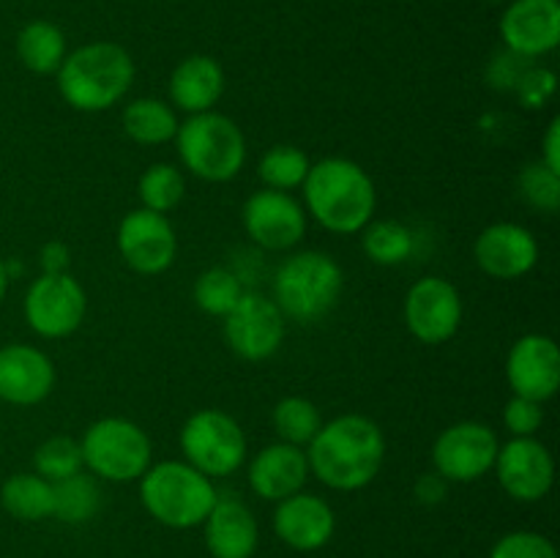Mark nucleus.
I'll return each instance as SVG.
<instances>
[{
    "instance_id": "nucleus-40",
    "label": "nucleus",
    "mask_w": 560,
    "mask_h": 558,
    "mask_svg": "<svg viewBox=\"0 0 560 558\" xmlns=\"http://www.w3.org/2000/svg\"><path fill=\"white\" fill-rule=\"evenodd\" d=\"M38 266L42 274H66L71 266V249L63 241H47L38 252Z\"/></svg>"
},
{
    "instance_id": "nucleus-43",
    "label": "nucleus",
    "mask_w": 560,
    "mask_h": 558,
    "mask_svg": "<svg viewBox=\"0 0 560 558\" xmlns=\"http://www.w3.org/2000/svg\"><path fill=\"white\" fill-rule=\"evenodd\" d=\"M485 3H487V5H506L509 0H485Z\"/></svg>"
},
{
    "instance_id": "nucleus-14",
    "label": "nucleus",
    "mask_w": 560,
    "mask_h": 558,
    "mask_svg": "<svg viewBox=\"0 0 560 558\" xmlns=\"http://www.w3.org/2000/svg\"><path fill=\"white\" fill-rule=\"evenodd\" d=\"M115 246L126 266L142 277H159L178 257V235L164 213L135 208L126 213L115 233Z\"/></svg>"
},
{
    "instance_id": "nucleus-21",
    "label": "nucleus",
    "mask_w": 560,
    "mask_h": 558,
    "mask_svg": "<svg viewBox=\"0 0 560 558\" xmlns=\"http://www.w3.org/2000/svg\"><path fill=\"white\" fill-rule=\"evenodd\" d=\"M310 476L306 449L284 441H273L262 446L249 460V468H246V481H249L252 492L271 503L304 490Z\"/></svg>"
},
{
    "instance_id": "nucleus-42",
    "label": "nucleus",
    "mask_w": 560,
    "mask_h": 558,
    "mask_svg": "<svg viewBox=\"0 0 560 558\" xmlns=\"http://www.w3.org/2000/svg\"><path fill=\"white\" fill-rule=\"evenodd\" d=\"M9 282H11L9 266H5V260H3V257H0V304H3L5 293H9Z\"/></svg>"
},
{
    "instance_id": "nucleus-16",
    "label": "nucleus",
    "mask_w": 560,
    "mask_h": 558,
    "mask_svg": "<svg viewBox=\"0 0 560 558\" xmlns=\"http://www.w3.org/2000/svg\"><path fill=\"white\" fill-rule=\"evenodd\" d=\"M506 383L517 397L547 403L560 388V348L550 334L530 332L506 353Z\"/></svg>"
},
{
    "instance_id": "nucleus-22",
    "label": "nucleus",
    "mask_w": 560,
    "mask_h": 558,
    "mask_svg": "<svg viewBox=\"0 0 560 558\" xmlns=\"http://www.w3.org/2000/svg\"><path fill=\"white\" fill-rule=\"evenodd\" d=\"M202 536L211 558H252L260 545V525L241 496H222L202 520Z\"/></svg>"
},
{
    "instance_id": "nucleus-17",
    "label": "nucleus",
    "mask_w": 560,
    "mask_h": 558,
    "mask_svg": "<svg viewBox=\"0 0 560 558\" xmlns=\"http://www.w3.org/2000/svg\"><path fill=\"white\" fill-rule=\"evenodd\" d=\"M474 260L487 277L514 282L539 263V241L520 222H492L476 235Z\"/></svg>"
},
{
    "instance_id": "nucleus-28",
    "label": "nucleus",
    "mask_w": 560,
    "mask_h": 558,
    "mask_svg": "<svg viewBox=\"0 0 560 558\" xmlns=\"http://www.w3.org/2000/svg\"><path fill=\"white\" fill-rule=\"evenodd\" d=\"M361 246H364V255L375 266L394 268L413 257L416 239L413 230L405 222H399V219H372L361 230Z\"/></svg>"
},
{
    "instance_id": "nucleus-6",
    "label": "nucleus",
    "mask_w": 560,
    "mask_h": 558,
    "mask_svg": "<svg viewBox=\"0 0 560 558\" xmlns=\"http://www.w3.org/2000/svg\"><path fill=\"white\" fill-rule=\"evenodd\" d=\"M175 151L180 170L206 184H228L238 178L246 164V137L230 115L208 109L180 120Z\"/></svg>"
},
{
    "instance_id": "nucleus-2",
    "label": "nucleus",
    "mask_w": 560,
    "mask_h": 558,
    "mask_svg": "<svg viewBox=\"0 0 560 558\" xmlns=\"http://www.w3.org/2000/svg\"><path fill=\"white\" fill-rule=\"evenodd\" d=\"M301 195L306 217L337 235L361 233L377 211L375 181L348 156H323L320 162H312Z\"/></svg>"
},
{
    "instance_id": "nucleus-37",
    "label": "nucleus",
    "mask_w": 560,
    "mask_h": 558,
    "mask_svg": "<svg viewBox=\"0 0 560 558\" xmlns=\"http://www.w3.org/2000/svg\"><path fill=\"white\" fill-rule=\"evenodd\" d=\"M545 425V403L512 394L503 405V427L512 438H534Z\"/></svg>"
},
{
    "instance_id": "nucleus-19",
    "label": "nucleus",
    "mask_w": 560,
    "mask_h": 558,
    "mask_svg": "<svg viewBox=\"0 0 560 558\" xmlns=\"http://www.w3.org/2000/svg\"><path fill=\"white\" fill-rule=\"evenodd\" d=\"M273 534L284 547L295 553L323 550L334 539L337 531V514L326 498L315 492H295V496L277 501L273 509Z\"/></svg>"
},
{
    "instance_id": "nucleus-32",
    "label": "nucleus",
    "mask_w": 560,
    "mask_h": 558,
    "mask_svg": "<svg viewBox=\"0 0 560 558\" xmlns=\"http://www.w3.org/2000/svg\"><path fill=\"white\" fill-rule=\"evenodd\" d=\"M244 290V282H241V277L233 268L211 266L206 268V271L197 274L191 295H195V304L200 306L206 315L224 317L235 304H238Z\"/></svg>"
},
{
    "instance_id": "nucleus-29",
    "label": "nucleus",
    "mask_w": 560,
    "mask_h": 558,
    "mask_svg": "<svg viewBox=\"0 0 560 558\" xmlns=\"http://www.w3.org/2000/svg\"><path fill=\"white\" fill-rule=\"evenodd\" d=\"M137 197H140V208L167 217L186 197V173L178 164L153 162L137 181Z\"/></svg>"
},
{
    "instance_id": "nucleus-13",
    "label": "nucleus",
    "mask_w": 560,
    "mask_h": 558,
    "mask_svg": "<svg viewBox=\"0 0 560 558\" xmlns=\"http://www.w3.org/2000/svg\"><path fill=\"white\" fill-rule=\"evenodd\" d=\"M241 222H244L246 235L255 246L266 252H293L304 241L306 217L304 206L293 191L266 189L246 197L241 208Z\"/></svg>"
},
{
    "instance_id": "nucleus-20",
    "label": "nucleus",
    "mask_w": 560,
    "mask_h": 558,
    "mask_svg": "<svg viewBox=\"0 0 560 558\" xmlns=\"http://www.w3.org/2000/svg\"><path fill=\"white\" fill-rule=\"evenodd\" d=\"M58 372L42 348L9 342L0 348V399L16 408H33L52 394Z\"/></svg>"
},
{
    "instance_id": "nucleus-30",
    "label": "nucleus",
    "mask_w": 560,
    "mask_h": 558,
    "mask_svg": "<svg viewBox=\"0 0 560 558\" xmlns=\"http://www.w3.org/2000/svg\"><path fill=\"white\" fill-rule=\"evenodd\" d=\"M271 425L277 430L279 441L306 449L312 438L317 435V430H320L323 414L310 397L290 394V397H282L273 405Z\"/></svg>"
},
{
    "instance_id": "nucleus-11",
    "label": "nucleus",
    "mask_w": 560,
    "mask_h": 558,
    "mask_svg": "<svg viewBox=\"0 0 560 558\" xmlns=\"http://www.w3.org/2000/svg\"><path fill=\"white\" fill-rule=\"evenodd\" d=\"M288 323L271 295L244 290L238 304L222 317L224 345L244 361H266L282 348Z\"/></svg>"
},
{
    "instance_id": "nucleus-36",
    "label": "nucleus",
    "mask_w": 560,
    "mask_h": 558,
    "mask_svg": "<svg viewBox=\"0 0 560 558\" xmlns=\"http://www.w3.org/2000/svg\"><path fill=\"white\" fill-rule=\"evenodd\" d=\"M556 91H558L556 71L530 63L528 69H525V74L520 77V82L514 85L512 93L517 96V102L523 104L525 109H545L547 104L556 98Z\"/></svg>"
},
{
    "instance_id": "nucleus-26",
    "label": "nucleus",
    "mask_w": 560,
    "mask_h": 558,
    "mask_svg": "<svg viewBox=\"0 0 560 558\" xmlns=\"http://www.w3.org/2000/svg\"><path fill=\"white\" fill-rule=\"evenodd\" d=\"M120 124H124L126 137L137 146H164L175 140L180 120L173 104L156 96H142L126 104Z\"/></svg>"
},
{
    "instance_id": "nucleus-9",
    "label": "nucleus",
    "mask_w": 560,
    "mask_h": 558,
    "mask_svg": "<svg viewBox=\"0 0 560 558\" xmlns=\"http://www.w3.org/2000/svg\"><path fill=\"white\" fill-rule=\"evenodd\" d=\"M88 312V293L80 279L66 274H38L25 290L22 315L42 339H66L80 332Z\"/></svg>"
},
{
    "instance_id": "nucleus-8",
    "label": "nucleus",
    "mask_w": 560,
    "mask_h": 558,
    "mask_svg": "<svg viewBox=\"0 0 560 558\" xmlns=\"http://www.w3.org/2000/svg\"><path fill=\"white\" fill-rule=\"evenodd\" d=\"M180 454L208 479H228L246 463V432L228 410L202 408L184 421L178 435Z\"/></svg>"
},
{
    "instance_id": "nucleus-18",
    "label": "nucleus",
    "mask_w": 560,
    "mask_h": 558,
    "mask_svg": "<svg viewBox=\"0 0 560 558\" xmlns=\"http://www.w3.org/2000/svg\"><path fill=\"white\" fill-rule=\"evenodd\" d=\"M501 38L503 49L525 60L550 55L560 44V0H509Z\"/></svg>"
},
{
    "instance_id": "nucleus-31",
    "label": "nucleus",
    "mask_w": 560,
    "mask_h": 558,
    "mask_svg": "<svg viewBox=\"0 0 560 558\" xmlns=\"http://www.w3.org/2000/svg\"><path fill=\"white\" fill-rule=\"evenodd\" d=\"M310 164L312 159L299 146L279 142V146H271L262 153L260 162H257V175H260L266 189L295 191L304 184Z\"/></svg>"
},
{
    "instance_id": "nucleus-25",
    "label": "nucleus",
    "mask_w": 560,
    "mask_h": 558,
    "mask_svg": "<svg viewBox=\"0 0 560 558\" xmlns=\"http://www.w3.org/2000/svg\"><path fill=\"white\" fill-rule=\"evenodd\" d=\"M0 507L5 514L22 523H42L52 518V481L38 476L36 470L11 474L0 487Z\"/></svg>"
},
{
    "instance_id": "nucleus-3",
    "label": "nucleus",
    "mask_w": 560,
    "mask_h": 558,
    "mask_svg": "<svg viewBox=\"0 0 560 558\" xmlns=\"http://www.w3.org/2000/svg\"><path fill=\"white\" fill-rule=\"evenodd\" d=\"M135 58L118 42H88L66 53L55 71L58 93L77 113H104L135 85Z\"/></svg>"
},
{
    "instance_id": "nucleus-5",
    "label": "nucleus",
    "mask_w": 560,
    "mask_h": 558,
    "mask_svg": "<svg viewBox=\"0 0 560 558\" xmlns=\"http://www.w3.org/2000/svg\"><path fill=\"white\" fill-rule=\"evenodd\" d=\"M213 479L191 468L186 460L153 463L140 476V501L159 525L173 531L200 528L217 503Z\"/></svg>"
},
{
    "instance_id": "nucleus-4",
    "label": "nucleus",
    "mask_w": 560,
    "mask_h": 558,
    "mask_svg": "<svg viewBox=\"0 0 560 558\" xmlns=\"http://www.w3.org/2000/svg\"><path fill=\"white\" fill-rule=\"evenodd\" d=\"M345 290L342 266L328 252L304 249L290 252L273 277V304L284 321L310 323L323 321L339 304Z\"/></svg>"
},
{
    "instance_id": "nucleus-38",
    "label": "nucleus",
    "mask_w": 560,
    "mask_h": 558,
    "mask_svg": "<svg viewBox=\"0 0 560 558\" xmlns=\"http://www.w3.org/2000/svg\"><path fill=\"white\" fill-rule=\"evenodd\" d=\"M528 66L530 60L503 49V53L495 55V58L490 60V66H487V82H490L492 88H498V91H514V85H517L520 77L525 74Z\"/></svg>"
},
{
    "instance_id": "nucleus-7",
    "label": "nucleus",
    "mask_w": 560,
    "mask_h": 558,
    "mask_svg": "<svg viewBox=\"0 0 560 558\" xmlns=\"http://www.w3.org/2000/svg\"><path fill=\"white\" fill-rule=\"evenodd\" d=\"M82 465L98 481L129 485L140 481L153 465V443L137 421L124 416L96 419L80 438Z\"/></svg>"
},
{
    "instance_id": "nucleus-12",
    "label": "nucleus",
    "mask_w": 560,
    "mask_h": 558,
    "mask_svg": "<svg viewBox=\"0 0 560 558\" xmlns=\"http://www.w3.org/2000/svg\"><path fill=\"white\" fill-rule=\"evenodd\" d=\"M405 326L421 345H446L463 326V295L446 277H421L405 293Z\"/></svg>"
},
{
    "instance_id": "nucleus-41",
    "label": "nucleus",
    "mask_w": 560,
    "mask_h": 558,
    "mask_svg": "<svg viewBox=\"0 0 560 558\" xmlns=\"http://www.w3.org/2000/svg\"><path fill=\"white\" fill-rule=\"evenodd\" d=\"M545 167H550L552 173H560V118H552L547 124L545 137H541V159Z\"/></svg>"
},
{
    "instance_id": "nucleus-23",
    "label": "nucleus",
    "mask_w": 560,
    "mask_h": 558,
    "mask_svg": "<svg viewBox=\"0 0 560 558\" xmlns=\"http://www.w3.org/2000/svg\"><path fill=\"white\" fill-rule=\"evenodd\" d=\"M170 104L186 115L208 113L224 93V69L211 55H189L173 69L167 82Z\"/></svg>"
},
{
    "instance_id": "nucleus-27",
    "label": "nucleus",
    "mask_w": 560,
    "mask_h": 558,
    "mask_svg": "<svg viewBox=\"0 0 560 558\" xmlns=\"http://www.w3.org/2000/svg\"><path fill=\"white\" fill-rule=\"evenodd\" d=\"M52 518L66 525H82L96 518L102 509V485L96 476L80 470V474L52 481Z\"/></svg>"
},
{
    "instance_id": "nucleus-15",
    "label": "nucleus",
    "mask_w": 560,
    "mask_h": 558,
    "mask_svg": "<svg viewBox=\"0 0 560 558\" xmlns=\"http://www.w3.org/2000/svg\"><path fill=\"white\" fill-rule=\"evenodd\" d=\"M492 470L501 490L520 503L541 501L556 485V457L536 435L501 443Z\"/></svg>"
},
{
    "instance_id": "nucleus-33",
    "label": "nucleus",
    "mask_w": 560,
    "mask_h": 558,
    "mask_svg": "<svg viewBox=\"0 0 560 558\" xmlns=\"http://www.w3.org/2000/svg\"><path fill=\"white\" fill-rule=\"evenodd\" d=\"M33 470L47 481H60L85 470L80 441L71 435H52L33 452Z\"/></svg>"
},
{
    "instance_id": "nucleus-39",
    "label": "nucleus",
    "mask_w": 560,
    "mask_h": 558,
    "mask_svg": "<svg viewBox=\"0 0 560 558\" xmlns=\"http://www.w3.org/2000/svg\"><path fill=\"white\" fill-rule=\"evenodd\" d=\"M448 487L452 485H448L438 470H427V474H421L419 479H416L413 496L421 507H438V503L446 501Z\"/></svg>"
},
{
    "instance_id": "nucleus-10",
    "label": "nucleus",
    "mask_w": 560,
    "mask_h": 558,
    "mask_svg": "<svg viewBox=\"0 0 560 558\" xmlns=\"http://www.w3.org/2000/svg\"><path fill=\"white\" fill-rule=\"evenodd\" d=\"M498 449V432L485 421H457L438 432L432 443V470L443 476L448 485H470L492 474Z\"/></svg>"
},
{
    "instance_id": "nucleus-24",
    "label": "nucleus",
    "mask_w": 560,
    "mask_h": 558,
    "mask_svg": "<svg viewBox=\"0 0 560 558\" xmlns=\"http://www.w3.org/2000/svg\"><path fill=\"white\" fill-rule=\"evenodd\" d=\"M14 49L20 63L27 71L42 77L55 74L60 69V63H63L66 53H69V47H66V33L49 20L25 22L20 27V33H16Z\"/></svg>"
},
{
    "instance_id": "nucleus-34",
    "label": "nucleus",
    "mask_w": 560,
    "mask_h": 558,
    "mask_svg": "<svg viewBox=\"0 0 560 558\" xmlns=\"http://www.w3.org/2000/svg\"><path fill=\"white\" fill-rule=\"evenodd\" d=\"M517 191L536 211L556 213L560 208V173H552L541 162H528L517 175Z\"/></svg>"
},
{
    "instance_id": "nucleus-35",
    "label": "nucleus",
    "mask_w": 560,
    "mask_h": 558,
    "mask_svg": "<svg viewBox=\"0 0 560 558\" xmlns=\"http://www.w3.org/2000/svg\"><path fill=\"white\" fill-rule=\"evenodd\" d=\"M490 558H560L558 547L539 531H509L492 545Z\"/></svg>"
},
{
    "instance_id": "nucleus-1",
    "label": "nucleus",
    "mask_w": 560,
    "mask_h": 558,
    "mask_svg": "<svg viewBox=\"0 0 560 558\" xmlns=\"http://www.w3.org/2000/svg\"><path fill=\"white\" fill-rule=\"evenodd\" d=\"M310 474L337 492L370 487L386 465V435L364 414H342L323 421L306 446Z\"/></svg>"
}]
</instances>
